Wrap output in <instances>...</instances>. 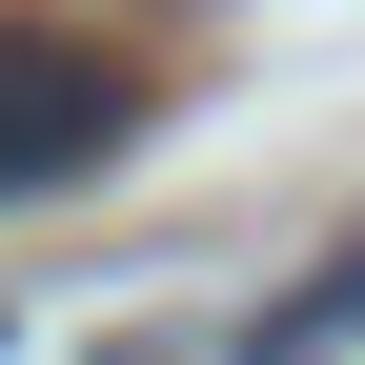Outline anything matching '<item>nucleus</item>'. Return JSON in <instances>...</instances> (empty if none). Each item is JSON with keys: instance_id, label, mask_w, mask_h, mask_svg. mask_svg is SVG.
<instances>
[{"instance_id": "1", "label": "nucleus", "mask_w": 365, "mask_h": 365, "mask_svg": "<svg viewBox=\"0 0 365 365\" xmlns=\"http://www.w3.org/2000/svg\"><path fill=\"white\" fill-rule=\"evenodd\" d=\"M122 143H143V81L102 41H61V21H0V203H61Z\"/></svg>"}, {"instance_id": "2", "label": "nucleus", "mask_w": 365, "mask_h": 365, "mask_svg": "<svg viewBox=\"0 0 365 365\" xmlns=\"http://www.w3.org/2000/svg\"><path fill=\"white\" fill-rule=\"evenodd\" d=\"M345 345H365V264H325V284H284L244 365H345Z\"/></svg>"}]
</instances>
